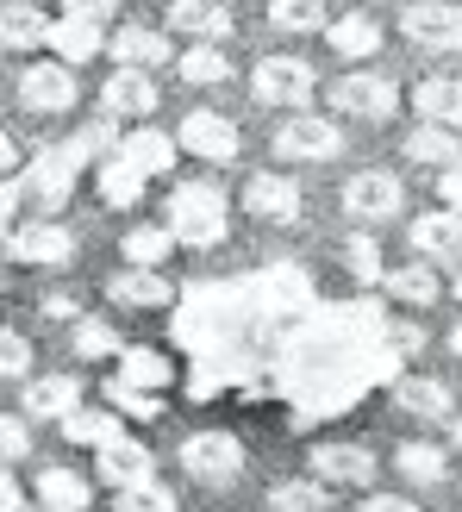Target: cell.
<instances>
[{"mask_svg": "<svg viewBox=\"0 0 462 512\" xmlns=\"http://www.w3.org/2000/svg\"><path fill=\"white\" fill-rule=\"evenodd\" d=\"M169 232L188 250H213L225 238V188L207 175H188V182L169 188Z\"/></svg>", "mask_w": 462, "mask_h": 512, "instance_id": "obj_1", "label": "cell"}, {"mask_svg": "<svg viewBox=\"0 0 462 512\" xmlns=\"http://www.w3.org/2000/svg\"><path fill=\"white\" fill-rule=\"evenodd\" d=\"M182 469L200 481V488H231L244 475V444L231 431H194L182 444Z\"/></svg>", "mask_w": 462, "mask_h": 512, "instance_id": "obj_2", "label": "cell"}, {"mask_svg": "<svg viewBox=\"0 0 462 512\" xmlns=\"http://www.w3.org/2000/svg\"><path fill=\"white\" fill-rule=\"evenodd\" d=\"M344 213L350 225H381V219H400L406 213V188H400V175L388 169H363V175H350L344 182Z\"/></svg>", "mask_w": 462, "mask_h": 512, "instance_id": "obj_3", "label": "cell"}, {"mask_svg": "<svg viewBox=\"0 0 462 512\" xmlns=\"http://www.w3.org/2000/svg\"><path fill=\"white\" fill-rule=\"evenodd\" d=\"M82 163H88L82 144H50V150H38V157L25 163V194L44 200V207H63V200L75 194V175H82Z\"/></svg>", "mask_w": 462, "mask_h": 512, "instance_id": "obj_4", "label": "cell"}, {"mask_svg": "<svg viewBox=\"0 0 462 512\" xmlns=\"http://www.w3.org/2000/svg\"><path fill=\"white\" fill-rule=\"evenodd\" d=\"M331 107H338L344 119H394L400 113V88L388 82V75H369V69H350L331 82Z\"/></svg>", "mask_w": 462, "mask_h": 512, "instance_id": "obj_5", "label": "cell"}, {"mask_svg": "<svg viewBox=\"0 0 462 512\" xmlns=\"http://www.w3.org/2000/svg\"><path fill=\"white\" fill-rule=\"evenodd\" d=\"M344 150V132L319 113H294L288 125H275V157L281 163H331Z\"/></svg>", "mask_w": 462, "mask_h": 512, "instance_id": "obj_6", "label": "cell"}, {"mask_svg": "<svg viewBox=\"0 0 462 512\" xmlns=\"http://www.w3.org/2000/svg\"><path fill=\"white\" fill-rule=\"evenodd\" d=\"M250 88H256L263 107H306L313 88H319V75H313V63H300V57H263L250 69Z\"/></svg>", "mask_w": 462, "mask_h": 512, "instance_id": "obj_7", "label": "cell"}, {"mask_svg": "<svg viewBox=\"0 0 462 512\" xmlns=\"http://www.w3.org/2000/svg\"><path fill=\"white\" fill-rule=\"evenodd\" d=\"M306 475H319L325 488H369L375 481V450L369 444H313V456H306Z\"/></svg>", "mask_w": 462, "mask_h": 512, "instance_id": "obj_8", "label": "cell"}, {"mask_svg": "<svg viewBox=\"0 0 462 512\" xmlns=\"http://www.w3.org/2000/svg\"><path fill=\"white\" fill-rule=\"evenodd\" d=\"M400 32L419 50H462V7H450V0H413L400 13Z\"/></svg>", "mask_w": 462, "mask_h": 512, "instance_id": "obj_9", "label": "cell"}, {"mask_svg": "<svg viewBox=\"0 0 462 512\" xmlns=\"http://www.w3.org/2000/svg\"><path fill=\"white\" fill-rule=\"evenodd\" d=\"M7 250L19 256V263H32V269H69V256H75V232L57 219H38V225H19V232L7 238Z\"/></svg>", "mask_w": 462, "mask_h": 512, "instance_id": "obj_10", "label": "cell"}, {"mask_svg": "<svg viewBox=\"0 0 462 512\" xmlns=\"http://www.w3.org/2000/svg\"><path fill=\"white\" fill-rule=\"evenodd\" d=\"M175 144H182L188 157H200V163H231V157L244 150L238 125L219 119V113H188V119H182V132H175Z\"/></svg>", "mask_w": 462, "mask_h": 512, "instance_id": "obj_11", "label": "cell"}, {"mask_svg": "<svg viewBox=\"0 0 462 512\" xmlns=\"http://www.w3.org/2000/svg\"><path fill=\"white\" fill-rule=\"evenodd\" d=\"M75 75H69V63H32V69H19V100L32 113H69L75 107Z\"/></svg>", "mask_w": 462, "mask_h": 512, "instance_id": "obj_12", "label": "cell"}, {"mask_svg": "<svg viewBox=\"0 0 462 512\" xmlns=\"http://www.w3.org/2000/svg\"><path fill=\"white\" fill-rule=\"evenodd\" d=\"M244 207L263 219V225H294L306 200H300V182H294V175H269V169H263V175H250V182H244Z\"/></svg>", "mask_w": 462, "mask_h": 512, "instance_id": "obj_13", "label": "cell"}, {"mask_svg": "<svg viewBox=\"0 0 462 512\" xmlns=\"http://www.w3.org/2000/svg\"><path fill=\"white\" fill-rule=\"evenodd\" d=\"M100 113H107V119H144V113H157V82H150L144 69H113L107 82H100Z\"/></svg>", "mask_w": 462, "mask_h": 512, "instance_id": "obj_14", "label": "cell"}, {"mask_svg": "<svg viewBox=\"0 0 462 512\" xmlns=\"http://www.w3.org/2000/svg\"><path fill=\"white\" fill-rule=\"evenodd\" d=\"M406 244H413L419 263H450V256H462V219L450 207L419 213L413 225H406Z\"/></svg>", "mask_w": 462, "mask_h": 512, "instance_id": "obj_15", "label": "cell"}, {"mask_svg": "<svg viewBox=\"0 0 462 512\" xmlns=\"http://www.w3.org/2000/svg\"><path fill=\"white\" fill-rule=\"evenodd\" d=\"M175 150H182V144H169V132H150V125H138V132L119 138L113 157H119L125 169H138L144 182H150V175H169V169H175Z\"/></svg>", "mask_w": 462, "mask_h": 512, "instance_id": "obj_16", "label": "cell"}, {"mask_svg": "<svg viewBox=\"0 0 462 512\" xmlns=\"http://www.w3.org/2000/svg\"><path fill=\"white\" fill-rule=\"evenodd\" d=\"M150 469H157V456H150L138 438H119V444H107V450H100V463H94V475L107 481L113 494H119V488H138V481H150Z\"/></svg>", "mask_w": 462, "mask_h": 512, "instance_id": "obj_17", "label": "cell"}, {"mask_svg": "<svg viewBox=\"0 0 462 512\" xmlns=\"http://www.w3.org/2000/svg\"><path fill=\"white\" fill-rule=\"evenodd\" d=\"M413 113H419V125L456 132L462 125V75H431V82H419L413 88Z\"/></svg>", "mask_w": 462, "mask_h": 512, "instance_id": "obj_18", "label": "cell"}, {"mask_svg": "<svg viewBox=\"0 0 462 512\" xmlns=\"http://www.w3.org/2000/svg\"><path fill=\"white\" fill-rule=\"evenodd\" d=\"M75 406H82V381L75 375H32L25 381V413L32 419H57L63 425Z\"/></svg>", "mask_w": 462, "mask_h": 512, "instance_id": "obj_19", "label": "cell"}, {"mask_svg": "<svg viewBox=\"0 0 462 512\" xmlns=\"http://www.w3.org/2000/svg\"><path fill=\"white\" fill-rule=\"evenodd\" d=\"M107 50H113L119 69H144V75L169 63V38L150 32V25H119V32L107 38Z\"/></svg>", "mask_w": 462, "mask_h": 512, "instance_id": "obj_20", "label": "cell"}, {"mask_svg": "<svg viewBox=\"0 0 462 512\" xmlns=\"http://www.w3.org/2000/svg\"><path fill=\"white\" fill-rule=\"evenodd\" d=\"M400 150H406V163H419V169H438V175L462 169V138H456V132H444V125H413Z\"/></svg>", "mask_w": 462, "mask_h": 512, "instance_id": "obj_21", "label": "cell"}, {"mask_svg": "<svg viewBox=\"0 0 462 512\" xmlns=\"http://www.w3.org/2000/svg\"><path fill=\"white\" fill-rule=\"evenodd\" d=\"M169 32H188L200 44H219L231 32V7H225V0H169Z\"/></svg>", "mask_w": 462, "mask_h": 512, "instance_id": "obj_22", "label": "cell"}, {"mask_svg": "<svg viewBox=\"0 0 462 512\" xmlns=\"http://www.w3.org/2000/svg\"><path fill=\"white\" fill-rule=\"evenodd\" d=\"M394 406L413 419H456V400L444 381H425V375H394Z\"/></svg>", "mask_w": 462, "mask_h": 512, "instance_id": "obj_23", "label": "cell"}, {"mask_svg": "<svg viewBox=\"0 0 462 512\" xmlns=\"http://www.w3.org/2000/svg\"><path fill=\"white\" fill-rule=\"evenodd\" d=\"M394 469H400L406 488H438V481H450V456L438 444H425V438H406L394 450Z\"/></svg>", "mask_w": 462, "mask_h": 512, "instance_id": "obj_24", "label": "cell"}, {"mask_svg": "<svg viewBox=\"0 0 462 512\" xmlns=\"http://www.w3.org/2000/svg\"><path fill=\"white\" fill-rule=\"evenodd\" d=\"M325 44L338 50L344 63H369L375 50H381V25H375L369 13H344V19H331V25H325Z\"/></svg>", "mask_w": 462, "mask_h": 512, "instance_id": "obj_25", "label": "cell"}, {"mask_svg": "<svg viewBox=\"0 0 462 512\" xmlns=\"http://www.w3.org/2000/svg\"><path fill=\"white\" fill-rule=\"evenodd\" d=\"M50 25L57 19H44L32 0H7V7H0V44L7 50H38V44H50Z\"/></svg>", "mask_w": 462, "mask_h": 512, "instance_id": "obj_26", "label": "cell"}, {"mask_svg": "<svg viewBox=\"0 0 462 512\" xmlns=\"http://www.w3.org/2000/svg\"><path fill=\"white\" fill-rule=\"evenodd\" d=\"M50 50H57V63H88L94 50H107V38H100V25L94 19H75V13H63L57 25H50Z\"/></svg>", "mask_w": 462, "mask_h": 512, "instance_id": "obj_27", "label": "cell"}, {"mask_svg": "<svg viewBox=\"0 0 462 512\" xmlns=\"http://www.w3.org/2000/svg\"><path fill=\"white\" fill-rule=\"evenodd\" d=\"M63 438H69V444H94V450H107V444L125 438V425H119V413H107V406H75V413L63 419Z\"/></svg>", "mask_w": 462, "mask_h": 512, "instance_id": "obj_28", "label": "cell"}, {"mask_svg": "<svg viewBox=\"0 0 462 512\" xmlns=\"http://www.w3.org/2000/svg\"><path fill=\"white\" fill-rule=\"evenodd\" d=\"M107 294L119 300V306H169V275H157V269H125V275H113L107 281Z\"/></svg>", "mask_w": 462, "mask_h": 512, "instance_id": "obj_29", "label": "cell"}, {"mask_svg": "<svg viewBox=\"0 0 462 512\" xmlns=\"http://www.w3.org/2000/svg\"><path fill=\"white\" fill-rule=\"evenodd\" d=\"M38 500L50 512H88L94 488H88V475H75V469H44L38 475Z\"/></svg>", "mask_w": 462, "mask_h": 512, "instance_id": "obj_30", "label": "cell"}, {"mask_svg": "<svg viewBox=\"0 0 462 512\" xmlns=\"http://www.w3.org/2000/svg\"><path fill=\"white\" fill-rule=\"evenodd\" d=\"M381 288H388L400 306H413V313H425V306L431 300H438L444 288H438V275H431L425 263H406V269H388V275H381Z\"/></svg>", "mask_w": 462, "mask_h": 512, "instance_id": "obj_31", "label": "cell"}, {"mask_svg": "<svg viewBox=\"0 0 462 512\" xmlns=\"http://www.w3.org/2000/svg\"><path fill=\"white\" fill-rule=\"evenodd\" d=\"M119 250H125V269H157V263H169L175 232H169V225H132Z\"/></svg>", "mask_w": 462, "mask_h": 512, "instance_id": "obj_32", "label": "cell"}, {"mask_svg": "<svg viewBox=\"0 0 462 512\" xmlns=\"http://www.w3.org/2000/svg\"><path fill=\"white\" fill-rule=\"evenodd\" d=\"M269 512H331V488L319 475H294L281 488H269Z\"/></svg>", "mask_w": 462, "mask_h": 512, "instance_id": "obj_33", "label": "cell"}, {"mask_svg": "<svg viewBox=\"0 0 462 512\" xmlns=\"http://www.w3.org/2000/svg\"><path fill=\"white\" fill-rule=\"evenodd\" d=\"M113 381H125V388H138V394H157V388H169V356H157V350H125Z\"/></svg>", "mask_w": 462, "mask_h": 512, "instance_id": "obj_34", "label": "cell"}, {"mask_svg": "<svg viewBox=\"0 0 462 512\" xmlns=\"http://www.w3.org/2000/svg\"><path fill=\"white\" fill-rule=\"evenodd\" d=\"M175 69H182V82H194V88H213V82H225V75H231V63H225L219 44H194V50H182V57H175Z\"/></svg>", "mask_w": 462, "mask_h": 512, "instance_id": "obj_35", "label": "cell"}, {"mask_svg": "<svg viewBox=\"0 0 462 512\" xmlns=\"http://www.w3.org/2000/svg\"><path fill=\"white\" fill-rule=\"evenodd\" d=\"M138 194H144V175L138 169H125L119 157L100 163V200H107V207H138Z\"/></svg>", "mask_w": 462, "mask_h": 512, "instance_id": "obj_36", "label": "cell"}, {"mask_svg": "<svg viewBox=\"0 0 462 512\" xmlns=\"http://www.w3.org/2000/svg\"><path fill=\"white\" fill-rule=\"evenodd\" d=\"M269 25H281V32H319L325 0H269Z\"/></svg>", "mask_w": 462, "mask_h": 512, "instance_id": "obj_37", "label": "cell"}, {"mask_svg": "<svg viewBox=\"0 0 462 512\" xmlns=\"http://www.w3.org/2000/svg\"><path fill=\"white\" fill-rule=\"evenodd\" d=\"M344 263H350V275L363 281V288H369V281H381V275H388V269H381V244H375V232H356V238L344 244Z\"/></svg>", "mask_w": 462, "mask_h": 512, "instance_id": "obj_38", "label": "cell"}, {"mask_svg": "<svg viewBox=\"0 0 462 512\" xmlns=\"http://www.w3.org/2000/svg\"><path fill=\"white\" fill-rule=\"evenodd\" d=\"M75 356H125L119 331L100 325V319H75Z\"/></svg>", "mask_w": 462, "mask_h": 512, "instance_id": "obj_39", "label": "cell"}, {"mask_svg": "<svg viewBox=\"0 0 462 512\" xmlns=\"http://www.w3.org/2000/svg\"><path fill=\"white\" fill-rule=\"evenodd\" d=\"M113 512H175V494L157 488V481H138V488H119Z\"/></svg>", "mask_w": 462, "mask_h": 512, "instance_id": "obj_40", "label": "cell"}, {"mask_svg": "<svg viewBox=\"0 0 462 512\" xmlns=\"http://www.w3.org/2000/svg\"><path fill=\"white\" fill-rule=\"evenodd\" d=\"M19 375H32V338L0 331V381H19Z\"/></svg>", "mask_w": 462, "mask_h": 512, "instance_id": "obj_41", "label": "cell"}, {"mask_svg": "<svg viewBox=\"0 0 462 512\" xmlns=\"http://www.w3.org/2000/svg\"><path fill=\"white\" fill-rule=\"evenodd\" d=\"M25 450H32V431L19 425V413H0V469H7V463H19Z\"/></svg>", "mask_w": 462, "mask_h": 512, "instance_id": "obj_42", "label": "cell"}, {"mask_svg": "<svg viewBox=\"0 0 462 512\" xmlns=\"http://www.w3.org/2000/svg\"><path fill=\"white\" fill-rule=\"evenodd\" d=\"M107 400H113V413H138V419L157 413V394H138V388H125V381H107Z\"/></svg>", "mask_w": 462, "mask_h": 512, "instance_id": "obj_43", "label": "cell"}, {"mask_svg": "<svg viewBox=\"0 0 462 512\" xmlns=\"http://www.w3.org/2000/svg\"><path fill=\"white\" fill-rule=\"evenodd\" d=\"M438 194H444V207L462 219V169H450V175H438Z\"/></svg>", "mask_w": 462, "mask_h": 512, "instance_id": "obj_44", "label": "cell"}, {"mask_svg": "<svg viewBox=\"0 0 462 512\" xmlns=\"http://www.w3.org/2000/svg\"><path fill=\"white\" fill-rule=\"evenodd\" d=\"M363 512H419V506L406 500V494H369V500H363Z\"/></svg>", "mask_w": 462, "mask_h": 512, "instance_id": "obj_45", "label": "cell"}, {"mask_svg": "<svg viewBox=\"0 0 462 512\" xmlns=\"http://www.w3.org/2000/svg\"><path fill=\"white\" fill-rule=\"evenodd\" d=\"M113 7H119V0H69V13H75V19H94V25L107 19Z\"/></svg>", "mask_w": 462, "mask_h": 512, "instance_id": "obj_46", "label": "cell"}, {"mask_svg": "<svg viewBox=\"0 0 462 512\" xmlns=\"http://www.w3.org/2000/svg\"><path fill=\"white\" fill-rule=\"evenodd\" d=\"M0 512H25V500H19V481L0 469Z\"/></svg>", "mask_w": 462, "mask_h": 512, "instance_id": "obj_47", "label": "cell"}, {"mask_svg": "<svg viewBox=\"0 0 462 512\" xmlns=\"http://www.w3.org/2000/svg\"><path fill=\"white\" fill-rule=\"evenodd\" d=\"M7 169H19V144L0 132V182H7Z\"/></svg>", "mask_w": 462, "mask_h": 512, "instance_id": "obj_48", "label": "cell"}, {"mask_svg": "<svg viewBox=\"0 0 462 512\" xmlns=\"http://www.w3.org/2000/svg\"><path fill=\"white\" fill-rule=\"evenodd\" d=\"M13 207H19V182H0V225L13 219Z\"/></svg>", "mask_w": 462, "mask_h": 512, "instance_id": "obj_49", "label": "cell"}, {"mask_svg": "<svg viewBox=\"0 0 462 512\" xmlns=\"http://www.w3.org/2000/svg\"><path fill=\"white\" fill-rule=\"evenodd\" d=\"M450 444H456V450H462V413H456V419H450Z\"/></svg>", "mask_w": 462, "mask_h": 512, "instance_id": "obj_50", "label": "cell"}, {"mask_svg": "<svg viewBox=\"0 0 462 512\" xmlns=\"http://www.w3.org/2000/svg\"><path fill=\"white\" fill-rule=\"evenodd\" d=\"M450 350H456V356H462V325H456V331H450Z\"/></svg>", "mask_w": 462, "mask_h": 512, "instance_id": "obj_51", "label": "cell"}, {"mask_svg": "<svg viewBox=\"0 0 462 512\" xmlns=\"http://www.w3.org/2000/svg\"><path fill=\"white\" fill-rule=\"evenodd\" d=\"M450 294H456V300H462V275H456V288H450Z\"/></svg>", "mask_w": 462, "mask_h": 512, "instance_id": "obj_52", "label": "cell"}, {"mask_svg": "<svg viewBox=\"0 0 462 512\" xmlns=\"http://www.w3.org/2000/svg\"><path fill=\"white\" fill-rule=\"evenodd\" d=\"M38 512H50V506H38Z\"/></svg>", "mask_w": 462, "mask_h": 512, "instance_id": "obj_53", "label": "cell"}]
</instances>
